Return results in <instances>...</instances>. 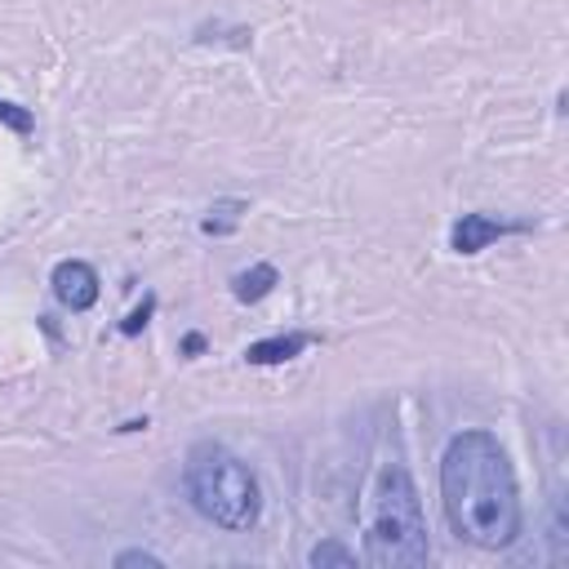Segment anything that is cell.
<instances>
[{
	"label": "cell",
	"mask_w": 569,
	"mask_h": 569,
	"mask_svg": "<svg viewBox=\"0 0 569 569\" xmlns=\"http://www.w3.org/2000/svg\"><path fill=\"white\" fill-rule=\"evenodd\" d=\"M440 498L449 529L485 551H502L520 538V493L502 445L489 431H462L440 458Z\"/></svg>",
	"instance_id": "6da1fadb"
},
{
	"label": "cell",
	"mask_w": 569,
	"mask_h": 569,
	"mask_svg": "<svg viewBox=\"0 0 569 569\" xmlns=\"http://www.w3.org/2000/svg\"><path fill=\"white\" fill-rule=\"evenodd\" d=\"M182 485H187V498L191 507L213 520L218 529H231V533H244L258 525L262 516V493H258V480L253 471L222 445L213 440H200L191 445L187 453V467H182Z\"/></svg>",
	"instance_id": "7a4b0ae2"
},
{
	"label": "cell",
	"mask_w": 569,
	"mask_h": 569,
	"mask_svg": "<svg viewBox=\"0 0 569 569\" xmlns=\"http://www.w3.org/2000/svg\"><path fill=\"white\" fill-rule=\"evenodd\" d=\"M427 520L418 489L405 467H387L373 489V511L365 525V560L378 569H413L427 565Z\"/></svg>",
	"instance_id": "3957f363"
},
{
	"label": "cell",
	"mask_w": 569,
	"mask_h": 569,
	"mask_svg": "<svg viewBox=\"0 0 569 569\" xmlns=\"http://www.w3.org/2000/svg\"><path fill=\"white\" fill-rule=\"evenodd\" d=\"M53 298L71 311H89L98 302V271L80 258H67L53 267Z\"/></svg>",
	"instance_id": "277c9868"
},
{
	"label": "cell",
	"mask_w": 569,
	"mask_h": 569,
	"mask_svg": "<svg viewBox=\"0 0 569 569\" xmlns=\"http://www.w3.org/2000/svg\"><path fill=\"white\" fill-rule=\"evenodd\" d=\"M511 231H525V222H502V218H489V213H462L449 231V244L458 253H480L485 244H493L498 236H511Z\"/></svg>",
	"instance_id": "5b68a950"
},
{
	"label": "cell",
	"mask_w": 569,
	"mask_h": 569,
	"mask_svg": "<svg viewBox=\"0 0 569 569\" xmlns=\"http://www.w3.org/2000/svg\"><path fill=\"white\" fill-rule=\"evenodd\" d=\"M307 342H311L307 333H280V338H262V342H249V347H244V360H249V365H284V360H293V356H298Z\"/></svg>",
	"instance_id": "8992f818"
},
{
	"label": "cell",
	"mask_w": 569,
	"mask_h": 569,
	"mask_svg": "<svg viewBox=\"0 0 569 569\" xmlns=\"http://www.w3.org/2000/svg\"><path fill=\"white\" fill-rule=\"evenodd\" d=\"M276 280H280L276 267H271V262H258V267L231 276V293H236L240 302H258V298H267V293L276 289Z\"/></svg>",
	"instance_id": "52a82bcc"
},
{
	"label": "cell",
	"mask_w": 569,
	"mask_h": 569,
	"mask_svg": "<svg viewBox=\"0 0 569 569\" xmlns=\"http://www.w3.org/2000/svg\"><path fill=\"white\" fill-rule=\"evenodd\" d=\"M240 213H244V200H218V204L209 209V218L200 222V231H204V236H227V231L240 222Z\"/></svg>",
	"instance_id": "ba28073f"
},
{
	"label": "cell",
	"mask_w": 569,
	"mask_h": 569,
	"mask_svg": "<svg viewBox=\"0 0 569 569\" xmlns=\"http://www.w3.org/2000/svg\"><path fill=\"white\" fill-rule=\"evenodd\" d=\"M316 569L320 565H338V569H351L356 565V556L347 551V547H338V542H320V547H311V556H307Z\"/></svg>",
	"instance_id": "9c48e42d"
},
{
	"label": "cell",
	"mask_w": 569,
	"mask_h": 569,
	"mask_svg": "<svg viewBox=\"0 0 569 569\" xmlns=\"http://www.w3.org/2000/svg\"><path fill=\"white\" fill-rule=\"evenodd\" d=\"M151 307H156V298H142V307H133L124 320H120V333H138L142 325H147V316H151Z\"/></svg>",
	"instance_id": "30bf717a"
},
{
	"label": "cell",
	"mask_w": 569,
	"mask_h": 569,
	"mask_svg": "<svg viewBox=\"0 0 569 569\" xmlns=\"http://www.w3.org/2000/svg\"><path fill=\"white\" fill-rule=\"evenodd\" d=\"M0 120H4L9 129H18V133H27V129H31V116H27L22 107H13V102H4V98H0Z\"/></svg>",
	"instance_id": "8fae6325"
},
{
	"label": "cell",
	"mask_w": 569,
	"mask_h": 569,
	"mask_svg": "<svg viewBox=\"0 0 569 569\" xmlns=\"http://www.w3.org/2000/svg\"><path fill=\"white\" fill-rule=\"evenodd\" d=\"M116 565L124 569V565H147V569H160V556H151V551H120L116 556Z\"/></svg>",
	"instance_id": "7c38bea8"
},
{
	"label": "cell",
	"mask_w": 569,
	"mask_h": 569,
	"mask_svg": "<svg viewBox=\"0 0 569 569\" xmlns=\"http://www.w3.org/2000/svg\"><path fill=\"white\" fill-rule=\"evenodd\" d=\"M200 347H204V338H200V333H187V338H182V351H187V356H196Z\"/></svg>",
	"instance_id": "4fadbf2b"
}]
</instances>
